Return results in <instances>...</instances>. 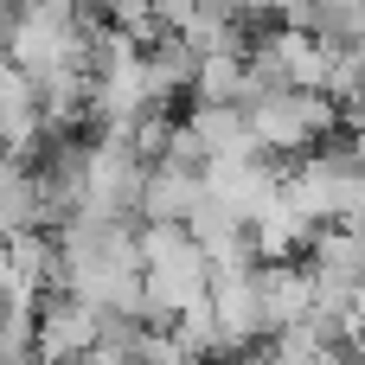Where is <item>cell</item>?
Instances as JSON below:
<instances>
[{
	"label": "cell",
	"instance_id": "6da1fadb",
	"mask_svg": "<svg viewBox=\"0 0 365 365\" xmlns=\"http://www.w3.org/2000/svg\"><path fill=\"white\" fill-rule=\"evenodd\" d=\"M244 128H250V148L263 160H276V154H314L340 128V109L327 96H314V90H276V96L244 103Z\"/></svg>",
	"mask_w": 365,
	"mask_h": 365
},
{
	"label": "cell",
	"instance_id": "7a4b0ae2",
	"mask_svg": "<svg viewBox=\"0 0 365 365\" xmlns=\"http://www.w3.org/2000/svg\"><path fill=\"white\" fill-rule=\"evenodd\" d=\"M141 180H148V160L122 135H96V141H83V160H77V212L128 225V212L141 199Z\"/></svg>",
	"mask_w": 365,
	"mask_h": 365
},
{
	"label": "cell",
	"instance_id": "3957f363",
	"mask_svg": "<svg viewBox=\"0 0 365 365\" xmlns=\"http://www.w3.org/2000/svg\"><path fill=\"white\" fill-rule=\"evenodd\" d=\"M103 334V314H90L71 295H38V321H32V359L38 365H77Z\"/></svg>",
	"mask_w": 365,
	"mask_h": 365
},
{
	"label": "cell",
	"instance_id": "277c9868",
	"mask_svg": "<svg viewBox=\"0 0 365 365\" xmlns=\"http://www.w3.org/2000/svg\"><path fill=\"white\" fill-rule=\"evenodd\" d=\"M205 308H212V327H218V353H244L250 340H263V321H257V269H231V276H212L205 289Z\"/></svg>",
	"mask_w": 365,
	"mask_h": 365
},
{
	"label": "cell",
	"instance_id": "5b68a950",
	"mask_svg": "<svg viewBox=\"0 0 365 365\" xmlns=\"http://www.w3.org/2000/svg\"><path fill=\"white\" fill-rule=\"evenodd\" d=\"M263 51L276 58V71H282V90H327V71H334V58H340V45H327V38H314V32H302V26H276L269 38H263Z\"/></svg>",
	"mask_w": 365,
	"mask_h": 365
},
{
	"label": "cell",
	"instance_id": "8992f818",
	"mask_svg": "<svg viewBox=\"0 0 365 365\" xmlns=\"http://www.w3.org/2000/svg\"><path fill=\"white\" fill-rule=\"evenodd\" d=\"M45 148V122H38V90L32 77H19L13 64H0V154L6 160H26Z\"/></svg>",
	"mask_w": 365,
	"mask_h": 365
},
{
	"label": "cell",
	"instance_id": "52a82bcc",
	"mask_svg": "<svg viewBox=\"0 0 365 365\" xmlns=\"http://www.w3.org/2000/svg\"><path fill=\"white\" fill-rule=\"evenodd\" d=\"M308 308H314V295H308L302 263H257V321H263L269 340L289 334V327H302Z\"/></svg>",
	"mask_w": 365,
	"mask_h": 365
},
{
	"label": "cell",
	"instance_id": "ba28073f",
	"mask_svg": "<svg viewBox=\"0 0 365 365\" xmlns=\"http://www.w3.org/2000/svg\"><path fill=\"white\" fill-rule=\"evenodd\" d=\"M192 199H199V173H192V167H180V160H154V167H148V180H141L135 212H141V225H180V231H186Z\"/></svg>",
	"mask_w": 365,
	"mask_h": 365
},
{
	"label": "cell",
	"instance_id": "9c48e42d",
	"mask_svg": "<svg viewBox=\"0 0 365 365\" xmlns=\"http://www.w3.org/2000/svg\"><path fill=\"white\" fill-rule=\"evenodd\" d=\"M192 96H199V103H212V109H244V103H250L244 51H218V58H199V71H192Z\"/></svg>",
	"mask_w": 365,
	"mask_h": 365
},
{
	"label": "cell",
	"instance_id": "30bf717a",
	"mask_svg": "<svg viewBox=\"0 0 365 365\" xmlns=\"http://www.w3.org/2000/svg\"><path fill=\"white\" fill-rule=\"evenodd\" d=\"M302 244H308V225H302L282 199H276V205L250 225V257H257V263H289Z\"/></svg>",
	"mask_w": 365,
	"mask_h": 365
},
{
	"label": "cell",
	"instance_id": "8fae6325",
	"mask_svg": "<svg viewBox=\"0 0 365 365\" xmlns=\"http://www.w3.org/2000/svg\"><path fill=\"white\" fill-rule=\"evenodd\" d=\"M237 365H269V353H250V359H237Z\"/></svg>",
	"mask_w": 365,
	"mask_h": 365
},
{
	"label": "cell",
	"instance_id": "7c38bea8",
	"mask_svg": "<svg viewBox=\"0 0 365 365\" xmlns=\"http://www.w3.org/2000/svg\"><path fill=\"white\" fill-rule=\"evenodd\" d=\"M359 334H365V321H359Z\"/></svg>",
	"mask_w": 365,
	"mask_h": 365
}]
</instances>
